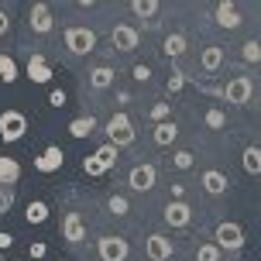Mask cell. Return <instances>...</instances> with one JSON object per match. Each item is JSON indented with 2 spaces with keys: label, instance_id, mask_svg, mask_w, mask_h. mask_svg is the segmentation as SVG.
Listing matches in <instances>:
<instances>
[{
  "label": "cell",
  "instance_id": "ac0fdd59",
  "mask_svg": "<svg viewBox=\"0 0 261 261\" xmlns=\"http://www.w3.org/2000/svg\"><path fill=\"white\" fill-rule=\"evenodd\" d=\"M155 144L158 148H169V144H175V138H179V124L175 120H165V124H155Z\"/></svg>",
  "mask_w": 261,
  "mask_h": 261
},
{
  "label": "cell",
  "instance_id": "74e56055",
  "mask_svg": "<svg viewBox=\"0 0 261 261\" xmlns=\"http://www.w3.org/2000/svg\"><path fill=\"white\" fill-rule=\"evenodd\" d=\"M7 31H11V17H7V11L0 7V38H4Z\"/></svg>",
  "mask_w": 261,
  "mask_h": 261
},
{
  "label": "cell",
  "instance_id": "52a82bcc",
  "mask_svg": "<svg viewBox=\"0 0 261 261\" xmlns=\"http://www.w3.org/2000/svg\"><path fill=\"white\" fill-rule=\"evenodd\" d=\"M155 182H158V169L155 165H134L130 169V175H127V186L134 189V193H151L155 189Z\"/></svg>",
  "mask_w": 261,
  "mask_h": 261
},
{
  "label": "cell",
  "instance_id": "9c48e42d",
  "mask_svg": "<svg viewBox=\"0 0 261 261\" xmlns=\"http://www.w3.org/2000/svg\"><path fill=\"white\" fill-rule=\"evenodd\" d=\"M62 241H69V244H83L86 241V223H83L79 213H65L62 217Z\"/></svg>",
  "mask_w": 261,
  "mask_h": 261
},
{
  "label": "cell",
  "instance_id": "8992f818",
  "mask_svg": "<svg viewBox=\"0 0 261 261\" xmlns=\"http://www.w3.org/2000/svg\"><path fill=\"white\" fill-rule=\"evenodd\" d=\"M96 251H100V258H103V261H127L130 244L124 241V237L107 234V237H100V241H96Z\"/></svg>",
  "mask_w": 261,
  "mask_h": 261
},
{
  "label": "cell",
  "instance_id": "5b68a950",
  "mask_svg": "<svg viewBox=\"0 0 261 261\" xmlns=\"http://www.w3.org/2000/svg\"><path fill=\"white\" fill-rule=\"evenodd\" d=\"M217 241H213V244H217V248L220 251H241L244 248V230H241V223H230V220H223L220 227H217Z\"/></svg>",
  "mask_w": 261,
  "mask_h": 261
},
{
  "label": "cell",
  "instance_id": "e575fe53",
  "mask_svg": "<svg viewBox=\"0 0 261 261\" xmlns=\"http://www.w3.org/2000/svg\"><path fill=\"white\" fill-rule=\"evenodd\" d=\"M130 72H134V79H138V83H148V79H151V65H134Z\"/></svg>",
  "mask_w": 261,
  "mask_h": 261
},
{
  "label": "cell",
  "instance_id": "d590c367",
  "mask_svg": "<svg viewBox=\"0 0 261 261\" xmlns=\"http://www.w3.org/2000/svg\"><path fill=\"white\" fill-rule=\"evenodd\" d=\"M28 254H31V261H41L45 254H48V248H45V244L38 241V244H31V248H28Z\"/></svg>",
  "mask_w": 261,
  "mask_h": 261
},
{
  "label": "cell",
  "instance_id": "7402d4cb",
  "mask_svg": "<svg viewBox=\"0 0 261 261\" xmlns=\"http://www.w3.org/2000/svg\"><path fill=\"white\" fill-rule=\"evenodd\" d=\"M93 158H96L100 172H110L114 165H117V148H114V144H100V148L93 151Z\"/></svg>",
  "mask_w": 261,
  "mask_h": 261
},
{
  "label": "cell",
  "instance_id": "484cf974",
  "mask_svg": "<svg viewBox=\"0 0 261 261\" xmlns=\"http://www.w3.org/2000/svg\"><path fill=\"white\" fill-rule=\"evenodd\" d=\"M203 120H206V127H210V130H223V127H227V114H223L220 107H210Z\"/></svg>",
  "mask_w": 261,
  "mask_h": 261
},
{
  "label": "cell",
  "instance_id": "603a6c76",
  "mask_svg": "<svg viewBox=\"0 0 261 261\" xmlns=\"http://www.w3.org/2000/svg\"><path fill=\"white\" fill-rule=\"evenodd\" d=\"M24 220L31 223V227L45 223V220H48V203H45V199H35V203H28V210H24Z\"/></svg>",
  "mask_w": 261,
  "mask_h": 261
},
{
  "label": "cell",
  "instance_id": "d6986e66",
  "mask_svg": "<svg viewBox=\"0 0 261 261\" xmlns=\"http://www.w3.org/2000/svg\"><path fill=\"white\" fill-rule=\"evenodd\" d=\"M21 179V165H17V158H0V189H7Z\"/></svg>",
  "mask_w": 261,
  "mask_h": 261
},
{
  "label": "cell",
  "instance_id": "9a60e30c",
  "mask_svg": "<svg viewBox=\"0 0 261 261\" xmlns=\"http://www.w3.org/2000/svg\"><path fill=\"white\" fill-rule=\"evenodd\" d=\"M28 79H31V83H48V79H52V65H48V59H45V55H31V59H28Z\"/></svg>",
  "mask_w": 261,
  "mask_h": 261
},
{
  "label": "cell",
  "instance_id": "4dcf8cb0",
  "mask_svg": "<svg viewBox=\"0 0 261 261\" xmlns=\"http://www.w3.org/2000/svg\"><path fill=\"white\" fill-rule=\"evenodd\" d=\"M193 162H196V155H193V151H175V155H172V165H175L179 172L193 169Z\"/></svg>",
  "mask_w": 261,
  "mask_h": 261
},
{
  "label": "cell",
  "instance_id": "30bf717a",
  "mask_svg": "<svg viewBox=\"0 0 261 261\" xmlns=\"http://www.w3.org/2000/svg\"><path fill=\"white\" fill-rule=\"evenodd\" d=\"M62 162H65L62 148H59V144H48V148L35 158V172H45V175H48V172H59V169H62Z\"/></svg>",
  "mask_w": 261,
  "mask_h": 261
},
{
  "label": "cell",
  "instance_id": "2e32d148",
  "mask_svg": "<svg viewBox=\"0 0 261 261\" xmlns=\"http://www.w3.org/2000/svg\"><path fill=\"white\" fill-rule=\"evenodd\" d=\"M199 186L206 189L210 196H220V193H227V175H223L220 169H210V172H203V179H199Z\"/></svg>",
  "mask_w": 261,
  "mask_h": 261
},
{
  "label": "cell",
  "instance_id": "8d00e7d4",
  "mask_svg": "<svg viewBox=\"0 0 261 261\" xmlns=\"http://www.w3.org/2000/svg\"><path fill=\"white\" fill-rule=\"evenodd\" d=\"M11 203H14V193H11V189H0V213H7Z\"/></svg>",
  "mask_w": 261,
  "mask_h": 261
},
{
  "label": "cell",
  "instance_id": "cb8c5ba5",
  "mask_svg": "<svg viewBox=\"0 0 261 261\" xmlns=\"http://www.w3.org/2000/svg\"><path fill=\"white\" fill-rule=\"evenodd\" d=\"M162 52L169 55V59H179V55L186 52V35H165V41H162Z\"/></svg>",
  "mask_w": 261,
  "mask_h": 261
},
{
  "label": "cell",
  "instance_id": "3957f363",
  "mask_svg": "<svg viewBox=\"0 0 261 261\" xmlns=\"http://www.w3.org/2000/svg\"><path fill=\"white\" fill-rule=\"evenodd\" d=\"M220 96L234 107H244L251 96H254V83H251L248 76H234V79H227V86L220 90Z\"/></svg>",
  "mask_w": 261,
  "mask_h": 261
},
{
  "label": "cell",
  "instance_id": "7c38bea8",
  "mask_svg": "<svg viewBox=\"0 0 261 261\" xmlns=\"http://www.w3.org/2000/svg\"><path fill=\"white\" fill-rule=\"evenodd\" d=\"M28 17H31L28 24H31V31H35V35H48V31L55 28V21H52V7H48V4H35Z\"/></svg>",
  "mask_w": 261,
  "mask_h": 261
},
{
  "label": "cell",
  "instance_id": "60d3db41",
  "mask_svg": "<svg viewBox=\"0 0 261 261\" xmlns=\"http://www.w3.org/2000/svg\"><path fill=\"white\" fill-rule=\"evenodd\" d=\"M182 196H186V186L175 182V186H172V199H179V203H182Z\"/></svg>",
  "mask_w": 261,
  "mask_h": 261
},
{
  "label": "cell",
  "instance_id": "1f68e13d",
  "mask_svg": "<svg viewBox=\"0 0 261 261\" xmlns=\"http://www.w3.org/2000/svg\"><path fill=\"white\" fill-rule=\"evenodd\" d=\"M196 261H220V248H217V244H199Z\"/></svg>",
  "mask_w": 261,
  "mask_h": 261
},
{
  "label": "cell",
  "instance_id": "ba28073f",
  "mask_svg": "<svg viewBox=\"0 0 261 261\" xmlns=\"http://www.w3.org/2000/svg\"><path fill=\"white\" fill-rule=\"evenodd\" d=\"M138 41H141V35H138V28H130V24H117L110 31V45H114L117 52H134Z\"/></svg>",
  "mask_w": 261,
  "mask_h": 261
},
{
  "label": "cell",
  "instance_id": "277c9868",
  "mask_svg": "<svg viewBox=\"0 0 261 261\" xmlns=\"http://www.w3.org/2000/svg\"><path fill=\"white\" fill-rule=\"evenodd\" d=\"M28 134V117L21 110H4L0 114V138L4 141H21Z\"/></svg>",
  "mask_w": 261,
  "mask_h": 261
},
{
  "label": "cell",
  "instance_id": "6da1fadb",
  "mask_svg": "<svg viewBox=\"0 0 261 261\" xmlns=\"http://www.w3.org/2000/svg\"><path fill=\"white\" fill-rule=\"evenodd\" d=\"M107 138H110L107 144H114L117 151H120V148H130V144H134V124H130V117L124 114V110H117L114 117L107 120Z\"/></svg>",
  "mask_w": 261,
  "mask_h": 261
},
{
  "label": "cell",
  "instance_id": "44dd1931",
  "mask_svg": "<svg viewBox=\"0 0 261 261\" xmlns=\"http://www.w3.org/2000/svg\"><path fill=\"white\" fill-rule=\"evenodd\" d=\"M114 76H117V72H114L110 65H96L90 72V86L93 90H107V86H114Z\"/></svg>",
  "mask_w": 261,
  "mask_h": 261
},
{
  "label": "cell",
  "instance_id": "8fae6325",
  "mask_svg": "<svg viewBox=\"0 0 261 261\" xmlns=\"http://www.w3.org/2000/svg\"><path fill=\"white\" fill-rule=\"evenodd\" d=\"M144 251H148V258H151V261H169L172 251H175V244H172L165 234H151L148 241H144Z\"/></svg>",
  "mask_w": 261,
  "mask_h": 261
},
{
  "label": "cell",
  "instance_id": "d6a6232c",
  "mask_svg": "<svg viewBox=\"0 0 261 261\" xmlns=\"http://www.w3.org/2000/svg\"><path fill=\"white\" fill-rule=\"evenodd\" d=\"M151 120H155V124L172 120V103H155V107H151Z\"/></svg>",
  "mask_w": 261,
  "mask_h": 261
},
{
  "label": "cell",
  "instance_id": "e0dca14e",
  "mask_svg": "<svg viewBox=\"0 0 261 261\" xmlns=\"http://www.w3.org/2000/svg\"><path fill=\"white\" fill-rule=\"evenodd\" d=\"M69 134L72 138H90V134H96V117L93 114H83V117H76V120H69Z\"/></svg>",
  "mask_w": 261,
  "mask_h": 261
},
{
  "label": "cell",
  "instance_id": "83f0119b",
  "mask_svg": "<svg viewBox=\"0 0 261 261\" xmlns=\"http://www.w3.org/2000/svg\"><path fill=\"white\" fill-rule=\"evenodd\" d=\"M130 11L138 14V17H155L158 14V0H134Z\"/></svg>",
  "mask_w": 261,
  "mask_h": 261
},
{
  "label": "cell",
  "instance_id": "836d02e7",
  "mask_svg": "<svg viewBox=\"0 0 261 261\" xmlns=\"http://www.w3.org/2000/svg\"><path fill=\"white\" fill-rule=\"evenodd\" d=\"M182 86H186V76H182V72H172L169 83H165V90H169V93H179Z\"/></svg>",
  "mask_w": 261,
  "mask_h": 261
},
{
  "label": "cell",
  "instance_id": "f1b7e54d",
  "mask_svg": "<svg viewBox=\"0 0 261 261\" xmlns=\"http://www.w3.org/2000/svg\"><path fill=\"white\" fill-rule=\"evenodd\" d=\"M241 59H244V62H261V41H244V45H241Z\"/></svg>",
  "mask_w": 261,
  "mask_h": 261
},
{
  "label": "cell",
  "instance_id": "f35d334b",
  "mask_svg": "<svg viewBox=\"0 0 261 261\" xmlns=\"http://www.w3.org/2000/svg\"><path fill=\"white\" fill-rule=\"evenodd\" d=\"M48 103H52V107H65V93H62V90H52Z\"/></svg>",
  "mask_w": 261,
  "mask_h": 261
},
{
  "label": "cell",
  "instance_id": "ab89813d",
  "mask_svg": "<svg viewBox=\"0 0 261 261\" xmlns=\"http://www.w3.org/2000/svg\"><path fill=\"white\" fill-rule=\"evenodd\" d=\"M11 248H14V237L0 230V251H11Z\"/></svg>",
  "mask_w": 261,
  "mask_h": 261
},
{
  "label": "cell",
  "instance_id": "ffe728a7",
  "mask_svg": "<svg viewBox=\"0 0 261 261\" xmlns=\"http://www.w3.org/2000/svg\"><path fill=\"white\" fill-rule=\"evenodd\" d=\"M199 65H203L206 72H217V69L223 65V48H220V45H206L203 55H199Z\"/></svg>",
  "mask_w": 261,
  "mask_h": 261
},
{
  "label": "cell",
  "instance_id": "4fadbf2b",
  "mask_svg": "<svg viewBox=\"0 0 261 261\" xmlns=\"http://www.w3.org/2000/svg\"><path fill=\"white\" fill-rule=\"evenodd\" d=\"M165 223L169 227H189L193 223V210H189V203H179V199H172L169 206H165Z\"/></svg>",
  "mask_w": 261,
  "mask_h": 261
},
{
  "label": "cell",
  "instance_id": "d4e9b609",
  "mask_svg": "<svg viewBox=\"0 0 261 261\" xmlns=\"http://www.w3.org/2000/svg\"><path fill=\"white\" fill-rule=\"evenodd\" d=\"M244 172L261 175V148H244Z\"/></svg>",
  "mask_w": 261,
  "mask_h": 261
},
{
  "label": "cell",
  "instance_id": "5bb4252c",
  "mask_svg": "<svg viewBox=\"0 0 261 261\" xmlns=\"http://www.w3.org/2000/svg\"><path fill=\"white\" fill-rule=\"evenodd\" d=\"M217 24H220L223 31L241 28V11H237V4H230V0H220V4H217Z\"/></svg>",
  "mask_w": 261,
  "mask_h": 261
},
{
  "label": "cell",
  "instance_id": "4316f807",
  "mask_svg": "<svg viewBox=\"0 0 261 261\" xmlns=\"http://www.w3.org/2000/svg\"><path fill=\"white\" fill-rule=\"evenodd\" d=\"M17 79V62L11 55H0V83H14Z\"/></svg>",
  "mask_w": 261,
  "mask_h": 261
},
{
  "label": "cell",
  "instance_id": "f546056e",
  "mask_svg": "<svg viewBox=\"0 0 261 261\" xmlns=\"http://www.w3.org/2000/svg\"><path fill=\"white\" fill-rule=\"evenodd\" d=\"M107 206H110V213H117V217H124V213H130V203L127 199H124V196H110V199H107Z\"/></svg>",
  "mask_w": 261,
  "mask_h": 261
},
{
  "label": "cell",
  "instance_id": "7a4b0ae2",
  "mask_svg": "<svg viewBox=\"0 0 261 261\" xmlns=\"http://www.w3.org/2000/svg\"><path fill=\"white\" fill-rule=\"evenodd\" d=\"M65 48H69L72 55H90L93 48H96V35H93L90 28H83V24L65 28Z\"/></svg>",
  "mask_w": 261,
  "mask_h": 261
}]
</instances>
